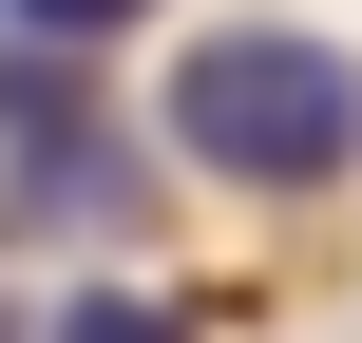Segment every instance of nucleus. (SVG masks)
<instances>
[{"instance_id":"f03ea898","label":"nucleus","mask_w":362,"mask_h":343,"mask_svg":"<svg viewBox=\"0 0 362 343\" xmlns=\"http://www.w3.org/2000/svg\"><path fill=\"white\" fill-rule=\"evenodd\" d=\"M57 343H191V306H153V286H76Z\"/></svg>"},{"instance_id":"7ed1b4c3","label":"nucleus","mask_w":362,"mask_h":343,"mask_svg":"<svg viewBox=\"0 0 362 343\" xmlns=\"http://www.w3.org/2000/svg\"><path fill=\"white\" fill-rule=\"evenodd\" d=\"M115 19H153V0H0V38H115Z\"/></svg>"},{"instance_id":"f257e3e1","label":"nucleus","mask_w":362,"mask_h":343,"mask_svg":"<svg viewBox=\"0 0 362 343\" xmlns=\"http://www.w3.org/2000/svg\"><path fill=\"white\" fill-rule=\"evenodd\" d=\"M153 134L210 172V191H344L362 172V57L305 19H210L153 95Z\"/></svg>"}]
</instances>
